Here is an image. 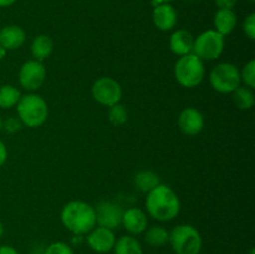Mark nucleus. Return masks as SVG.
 Here are the masks:
<instances>
[{
    "instance_id": "obj_1",
    "label": "nucleus",
    "mask_w": 255,
    "mask_h": 254,
    "mask_svg": "<svg viewBox=\"0 0 255 254\" xmlns=\"http://www.w3.org/2000/svg\"><path fill=\"white\" fill-rule=\"evenodd\" d=\"M146 209L156 221L169 222L179 214L181 201L171 187L161 183L147 193Z\"/></svg>"
},
{
    "instance_id": "obj_2",
    "label": "nucleus",
    "mask_w": 255,
    "mask_h": 254,
    "mask_svg": "<svg viewBox=\"0 0 255 254\" xmlns=\"http://www.w3.org/2000/svg\"><path fill=\"white\" fill-rule=\"evenodd\" d=\"M61 223L75 236H85L96 226L95 208L84 201H71L61 209Z\"/></svg>"
},
{
    "instance_id": "obj_3",
    "label": "nucleus",
    "mask_w": 255,
    "mask_h": 254,
    "mask_svg": "<svg viewBox=\"0 0 255 254\" xmlns=\"http://www.w3.org/2000/svg\"><path fill=\"white\" fill-rule=\"evenodd\" d=\"M16 111L22 125L30 128L40 127L49 116L46 101L37 94L21 95L16 105Z\"/></svg>"
},
{
    "instance_id": "obj_4",
    "label": "nucleus",
    "mask_w": 255,
    "mask_h": 254,
    "mask_svg": "<svg viewBox=\"0 0 255 254\" xmlns=\"http://www.w3.org/2000/svg\"><path fill=\"white\" fill-rule=\"evenodd\" d=\"M168 243L176 254H199L203 246L202 236L192 224H178L169 232Z\"/></svg>"
},
{
    "instance_id": "obj_5",
    "label": "nucleus",
    "mask_w": 255,
    "mask_h": 254,
    "mask_svg": "<svg viewBox=\"0 0 255 254\" xmlns=\"http://www.w3.org/2000/svg\"><path fill=\"white\" fill-rule=\"evenodd\" d=\"M204 75V61H202L193 52L181 56L174 65V76L177 82L187 89L198 86L203 81Z\"/></svg>"
},
{
    "instance_id": "obj_6",
    "label": "nucleus",
    "mask_w": 255,
    "mask_h": 254,
    "mask_svg": "<svg viewBox=\"0 0 255 254\" xmlns=\"http://www.w3.org/2000/svg\"><path fill=\"white\" fill-rule=\"evenodd\" d=\"M209 84L221 94H232L242 84L238 67L231 62L216 65L209 74Z\"/></svg>"
},
{
    "instance_id": "obj_7",
    "label": "nucleus",
    "mask_w": 255,
    "mask_h": 254,
    "mask_svg": "<svg viewBox=\"0 0 255 254\" xmlns=\"http://www.w3.org/2000/svg\"><path fill=\"white\" fill-rule=\"evenodd\" d=\"M224 50V36L216 30H207L194 39L193 54L202 61H213Z\"/></svg>"
},
{
    "instance_id": "obj_8",
    "label": "nucleus",
    "mask_w": 255,
    "mask_h": 254,
    "mask_svg": "<svg viewBox=\"0 0 255 254\" xmlns=\"http://www.w3.org/2000/svg\"><path fill=\"white\" fill-rule=\"evenodd\" d=\"M91 94L95 101L102 106L110 107L115 104H119L122 97V89L121 85L115 79L102 76L92 84Z\"/></svg>"
},
{
    "instance_id": "obj_9",
    "label": "nucleus",
    "mask_w": 255,
    "mask_h": 254,
    "mask_svg": "<svg viewBox=\"0 0 255 254\" xmlns=\"http://www.w3.org/2000/svg\"><path fill=\"white\" fill-rule=\"evenodd\" d=\"M46 80V69L44 64L37 60L24 62L19 71V82L27 91H36Z\"/></svg>"
},
{
    "instance_id": "obj_10",
    "label": "nucleus",
    "mask_w": 255,
    "mask_h": 254,
    "mask_svg": "<svg viewBox=\"0 0 255 254\" xmlns=\"http://www.w3.org/2000/svg\"><path fill=\"white\" fill-rule=\"evenodd\" d=\"M94 208L95 216H96V226L105 227L112 231L121 226L124 211L117 203L111 201H101Z\"/></svg>"
},
{
    "instance_id": "obj_11",
    "label": "nucleus",
    "mask_w": 255,
    "mask_h": 254,
    "mask_svg": "<svg viewBox=\"0 0 255 254\" xmlns=\"http://www.w3.org/2000/svg\"><path fill=\"white\" fill-rule=\"evenodd\" d=\"M86 242L92 251L96 252V253L104 254L112 251L115 242H116V236H115L112 229L95 226L86 234Z\"/></svg>"
},
{
    "instance_id": "obj_12",
    "label": "nucleus",
    "mask_w": 255,
    "mask_h": 254,
    "mask_svg": "<svg viewBox=\"0 0 255 254\" xmlns=\"http://www.w3.org/2000/svg\"><path fill=\"white\" fill-rule=\"evenodd\" d=\"M178 127L187 136H197L204 128L203 115L196 107H187L179 114Z\"/></svg>"
},
{
    "instance_id": "obj_13",
    "label": "nucleus",
    "mask_w": 255,
    "mask_h": 254,
    "mask_svg": "<svg viewBox=\"0 0 255 254\" xmlns=\"http://www.w3.org/2000/svg\"><path fill=\"white\" fill-rule=\"evenodd\" d=\"M121 226L131 236L144 233V231L148 228V218H147L146 212L142 211L141 208H137V207L126 209L122 213Z\"/></svg>"
},
{
    "instance_id": "obj_14",
    "label": "nucleus",
    "mask_w": 255,
    "mask_h": 254,
    "mask_svg": "<svg viewBox=\"0 0 255 254\" xmlns=\"http://www.w3.org/2000/svg\"><path fill=\"white\" fill-rule=\"evenodd\" d=\"M154 26L161 31H171L174 29L178 20L176 9L171 4L156 5L152 12Z\"/></svg>"
},
{
    "instance_id": "obj_15",
    "label": "nucleus",
    "mask_w": 255,
    "mask_h": 254,
    "mask_svg": "<svg viewBox=\"0 0 255 254\" xmlns=\"http://www.w3.org/2000/svg\"><path fill=\"white\" fill-rule=\"evenodd\" d=\"M26 40V34L24 29L17 25H7L0 30V45L6 51L17 50L24 45Z\"/></svg>"
},
{
    "instance_id": "obj_16",
    "label": "nucleus",
    "mask_w": 255,
    "mask_h": 254,
    "mask_svg": "<svg viewBox=\"0 0 255 254\" xmlns=\"http://www.w3.org/2000/svg\"><path fill=\"white\" fill-rule=\"evenodd\" d=\"M194 36L187 30H176L169 37V49L178 56L188 55L193 51Z\"/></svg>"
},
{
    "instance_id": "obj_17",
    "label": "nucleus",
    "mask_w": 255,
    "mask_h": 254,
    "mask_svg": "<svg viewBox=\"0 0 255 254\" xmlns=\"http://www.w3.org/2000/svg\"><path fill=\"white\" fill-rule=\"evenodd\" d=\"M214 27L216 31L223 35L224 37L231 34L237 25V15L233 10L228 9H218V11L214 15Z\"/></svg>"
},
{
    "instance_id": "obj_18",
    "label": "nucleus",
    "mask_w": 255,
    "mask_h": 254,
    "mask_svg": "<svg viewBox=\"0 0 255 254\" xmlns=\"http://www.w3.org/2000/svg\"><path fill=\"white\" fill-rule=\"evenodd\" d=\"M31 55L34 57V60L42 62L44 60H46L50 55L52 54V50H54V41L50 36L47 35H37L31 42Z\"/></svg>"
},
{
    "instance_id": "obj_19",
    "label": "nucleus",
    "mask_w": 255,
    "mask_h": 254,
    "mask_svg": "<svg viewBox=\"0 0 255 254\" xmlns=\"http://www.w3.org/2000/svg\"><path fill=\"white\" fill-rule=\"evenodd\" d=\"M112 251H114V254H143L142 244L136 237L131 234L121 236L119 239H116Z\"/></svg>"
},
{
    "instance_id": "obj_20",
    "label": "nucleus",
    "mask_w": 255,
    "mask_h": 254,
    "mask_svg": "<svg viewBox=\"0 0 255 254\" xmlns=\"http://www.w3.org/2000/svg\"><path fill=\"white\" fill-rule=\"evenodd\" d=\"M133 183L138 191L143 193H148L152 189L156 188L158 184H161L158 174L152 171H141L134 176Z\"/></svg>"
},
{
    "instance_id": "obj_21",
    "label": "nucleus",
    "mask_w": 255,
    "mask_h": 254,
    "mask_svg": "<svg viewBox=\"0 0 255 254\" xmlns=\"http://www.w3.org/2000/svg\"><path fill=\"white\" fill-rule=\"evenodd\" d=\"M169 232L163 226H152L144 231V241L148 246L158 248L168 243Z\"/></svg>"
},
{
    "instance_id": "obj_22",
    "label": "nucleus",
    "mask_w": 255,
    "mask_h": 254,
    "mask_svg": "<svg viewBox=\"0 0 255 254\" xmlns=\"http://www.w3.org/2000/svg\"><path fill=\"white\" fill-rule=\"evenodd\" d=\"M232 99L239 110H249L254 105V94L252 89L247 86H239L232 92Z\"/></svg>"
},
{
    "instance_id": "obj_23",
    "label": "nucleus",
    "mask_w": 255,
    "mask_h": 254,
    "mask_svg": "<svg viewBox=\"0 0 255 254\" xmlns=\"http://www.w3.org/2000/svg\"><path fill=\"white\" fill-rule=\"evenodd\" d=\"M21 94L19 89L12 85H1L0 86V107L1 109H11L16 106Z\"/></svg>"
},
{
    "instance_id": "obj_24",
    "label": "nucleus",
    "mask_w": 255,
    "mask_h": 254,
    "mask_svg": "<svg viewBox=\"0 0 255 254\" xmlns=\"http://www.w3.org/2000/svg\"><path fill=\"white\" fill-rule=\"evenodd\" d=\"M107 116H109L110 122L115 126H120V125H124L125 122L128 119V114H127V110L125 109L124 105L115 104L112 106L109 107V112H107Z\"/></svg>"
},
{
    "instance_id": "obj_25",
    "label": "nucleus",
    "mask_w": 255,
    "mask_h": 254,
    "mask_svg": "<svg viewBox=\"0 0 255 254\" xmlns=\"http://www.w3.org/2000/svg\"><path fill=\"white\" fill-rule=\"evenodd\" d=\"M239 74H241V82H243L244 86L253 90L255 87V60L247 62Z\"/></svg>"
},
{
    "instance_id": "obj_26",
    "label": "nucleus",
    "mask_w": 255,
    "mask_h": 254,
    "mask_svg": "<svg viewBox=\"0 0 255 254\" xmlns=\"http://www.w3.org/2000/svg\"><path fill=\"white\" fill-rule=\"evenodd\" d=\"M44 254H74V249L66 242L57 241L49 244L45 249Z\"/></svg>"
},
{
    "instance_id": "obj_27",
    "label": "nucleus",
    "mask_w": 255,
    "mask_h": 254,
    "mask_svg": "<svg viewBox=\"0 0 255 254\" xmlns=\"http://www.w3.org/2000/svg\"><path fill=\"white\" fill-rule=\"evenodd\" d=\"M22 122L20 121L19 117H7L5 121H2V128L7 132V133H16L22 128Z\"/></svg>"
},
{
    "instance_id": "obj_28",
    "label": "nucleus",
    "mask_w": 255,
    "mask_h": 254,
    "mask_svg": "<svg viewBox=\"0 0 255 254\" xmlns=\"http://www.w3.org/2000/svg\"><path fill=\"white\" fill-rule=\"evenodd\" d=\"M243 31L247 35V37L251 40L255 39V14L252 12L248 16L246 17V20L243 21Z\"/></svg>"
},
{
    "instance_id": "obj_29",
    "label": "nucleus",
    "mask_w": 255,
    "mask_h": 254,
    "mask_svg": "<svg viewBox=\"0 0 255 254\" xmlns=\"http://www.w3.org/2000/svg\"><path fill=\"white\" fill-rule=\"evenodd\" d=\"M214 2H216L218 9L233 10V7L237 4V0H214Z\"/></svg>"
},
{
    "instance_id": "obj_30",
    "label": "nucleus",
    "mask_w": 255,
    "mask_h": 254,
    "mask_svg": "<svg viewBox=\"0 0 255 254\" xmlns=\"http://www.w3.org/2000/svg\"><path fill=\"white\" fill-rule=\"evenodd\" d=\"M6 159H7V148L4 144V142L0 141V167L4 166Z\"/></svg>"
},
{
    "instance_id": "obj_31",
    "label": "nucleus",
    "mask_w": 255,
    "mask_h": 254,
    "mask_svg": "<svg viewBox=\"0 0 255 254\" xmlns=\"http://www.w3.org/2000/svg\"><path fill=\"white\" fill-rule=\"evenodd\" d=\"M0 254H19V252L14 247L4 244V246H0Z\"/></svg>"
},
{
    "instance_id": "obj_32",
    "label": "nucleus",
    "mask_w": 255,
    "mask_h": 254,
    "mask_svg": "<svg viewBox=\"0 0 255 254\" xmlns=\"http://www.w3.org/2000/svg\"><path fill=\"white\" fill-rule=\"evenodd\" d=\"M17 0H0V7H9L14 5Z\"/></svg>"
},
{
    "instance_id": "obj_33",
    "label": "nucleus",
    "mask_w": 255,
    "mask_h": 254,
    "mask_svg": "<svg viewBox=\"0 0 255 254\" xmlns=\"http://www.w3.org/2000/svg\"><path fill=\"white\" fill-rule=\"evenodd\" d=\"M171 1H173V0H152V4L156 6V5L159 4H169Z\"/></svg>"
},
{
    "instance_id": "obj_34",
    "label": "nucleus",
    "mask_w": 255,
    "mask_h": 254,
    "mask_svg": "<svg viewBox=\"0 0 255 254\" xmlns=\"http://www.w3.org/2000/svg\"><path fill=\"white\" fill-rule=\"evenodd\" d=\"M6 52H7L6 50H5L4 47H2L1 45H0V60H2L5 56H6Z\"/></svg>"
},
{
    "instance_id": "obj_35",
    "label": "nucleus",
    "mask_w": 255,
    "mask_h": 254,
    "mask_svg": "<svg viewBox=\"0 0 255 254\" xmlns=\"http://www.w3.org/2000/svg\"><path fill=\"white\" fill-rule=\"evenodd\" d=\"M4 232H5V229H4V224H2L1 222H0V238H1V237L4 236Z\"/></svg>"
},
{
    "instance_id": "obj_36",
    "label": "nucleus",
    "mask_w": 255,
    "mask_h": 254,
    "mask_svg": "<svg viewBox=\"0 0 255 254\" xmlns=\"http://www.w3.org/2000/svg\"><path fill=\"white\" fill-rule=\"evenodd\" d=\"M248 254H255V249L254 248H251V251H249Z\"/></svg>"
},
{
    "instance_id": "obj_37",
    "label": "nucleus",
    "mask_w": 255,
    "mask_h": 254,
    "mask_svg": "<svg viewBox=\"0 0 255 254\" xmlns=\"http://www.w3.org/2000/svg\"><path fill=\"white\" fill-rule=\"evenodd\" d=\"M1 129H2V119L0 117V131H1Z\"/></svg>"
},
{
    "instance_id": "obj_38",
    "label": "nucleus",
    "mask_w": 255,
    "mask_h": 254,
    "mask_svg": "<svg viewBox=\"0 0 255 254\" xmlns=\"http://www.w3.org/2000/svg\"><path fill=\"white\" fill-rule=\"evenodd\" d=\"M249 1H252V2H254V1H255V0H249Z\"/></svg>"
},
{
    "instance_id": "obj_39",
    "label": "nucleus",
    "mask_w": 255,
    "mask_h": 254,
    "mask_svg": "<svg viewBox=\"0 0 255 254\" xmlns=\"http://www.w3.org/2000/svg\"><path fill=\"white\" fill-rule=\"evenodd\" d=\"M32 254H40V253H32Z\"/></svg>"
}]
</instances>
